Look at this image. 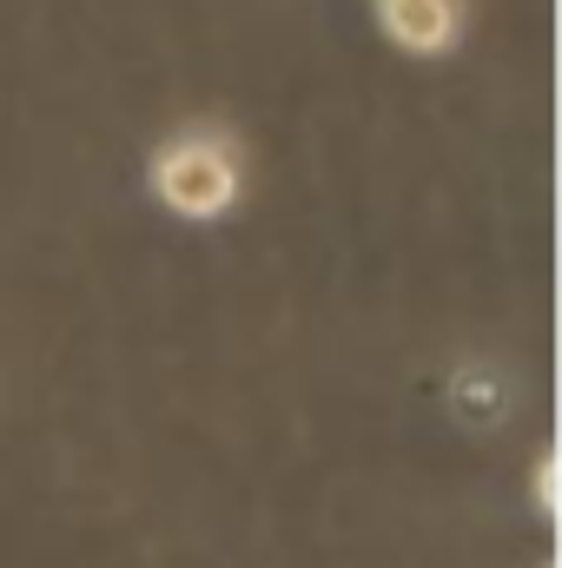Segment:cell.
Instances as JSON below:
<instances>
[{"label":"cell","mask_w":562,"mask_h":568,"mask_svg":"<svg viewBox=\"0 0 562 568\" xmlns=\"http://www.w3.org/2000/svg\"><path fill=\"white\" fill-rule=\"evenodd\" d=\"M152 199L165 212H179V219H219V212H232V199H239V159H232V145L205 140V133L172 140L152 159Z\"/></svg>","instance_id":"6da1fadb"},{"label":"cell","mask_w":562,"mask_h":568,"mask_svg":"<svg viewBox=\"0 0 562 568\" xmlns=\"http://www.w3.org/2000/svg\"><path fill=\"white\" fill-rule=\"evenodd\" d=\"M378 20L404 53H443L456 40V0H378Z\"/></svg>","instance_id":"7a4b0ae2"},{"label":"cell","mask_w":562,"mask_h":568,"mask_svg":"<svg viewBox=\"0 0 562 568\" xmlns=\"http://www.w3.org/2000/svg\"><path fill=\"white\" fill-rule=\"evenodd\" d=\"M536 496H543V509H556V463H543V476H536Z\"/></svg>","instance_id":"3957f363"}]
</instances>
